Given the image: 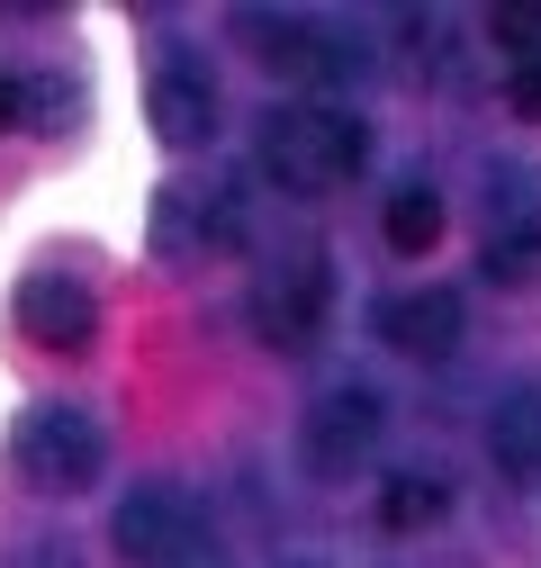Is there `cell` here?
<instances>
[{
	"mask_svg": "<svg viewBox=\"0 0 541 568\" xmlns=\"http://www.w3.org/2000/svg\"><path fill=\"white\" fill-rule=\"evenodd\" d=\"M379 343H397L406 362H451L460 352V298L451 290H397L379 307Z\"/></svg>",
	"mask_w": 541,
	"mask_h": 568,
	"instance_id": "obj_8",
	"label": "cell"
},
{
	"mask_svg": "<svg viewBox=\"0 0 541 568\" xmlns=\"http://www.w3.org/2000/svg\"><path fill=\"white\" fill-rule=\"evenodd\" d=\"M514 226H541V181L523 163H488V235H514Z\"/></svg>",
	"mask_w": 541,
	"mask_h": 568,
	"instance_id": "obj_14",
	"label": "cell"
},
{
	"mask_svg": "<svg viewBox=\"0 0 541 568\" xmlns=\"http://www.w3.org/2000/svg\"><path fill=\"white\" fill-rule=\"evenodd\" d=\"M479 271H488V290H532V280H541V226L488 235L479 244Z\"/></svg>",
	"mask_w": 541,
	"mask_h": 568,
	"instance_id": "obj_15",
	"label": "cell"
},
{
	"mask_svg": "<svg viewBox=\"0 0 541 568\" xmlns=\"http://www.w3.org/2000/svg\"><path fill=\"white\" fill-rule=\"evenodd\" d=\"M488 37H497V54H514V63H541V0H506V10L488 19Z\"/></svg>",
	"mask_w": 541,
	"mask_h": 568,
	"instance_id": "obj_16",
	"label": "cell"
},
{
	"mask_svg": "<svg viewBox=\"0 0 541 568\" xmlns=\"http://www.w3.org/2000/svg\"><path fill=\"white\" fill-rule=\"evenodd\" d=\"M379 226H388V244L416 262V253H433L442 244V190L425 181V172H406L397 190H388V207H379Z\"/></svg>",
	"mask_w": 541,
	"mask_h": 568,
	"instance_id": "obj_12",
	"label": "cell"
},
{
	"mask_svg": "<svg viewBox=\"0 0 541 568\" xmlns=\"http://www.w3.org/2000/svg\"><path fill=\"white\" fill-rule=\"evenodd\" d=\"M118 550L135 559V568H163V559H181L190 541H208V515H198V496L190 487H172V478H145V487H135L126 496V506H118Z\"/></svg>",
	"mask_w": 541,
	"mask_h": 568,
	"instance_id": "obj_6",
	"label": "cell"
},
{
	"mask_svg": "<svg viewBox=\"0 0 541 568\" xmlns=\"http://www.w3.org/2000/svg\"><path fill=\"white\" fill-rule=\"evenodd\" d=\"M19 109H28V118H45V135H63V109H73V100H63L54 82H37V91H19Z\"/></svg>",
	"mask_w": 541,
	"mask_h": 568,
	"instance_id": "obj_18",
	"label": "cell"
},
{
	"mask_svg": "<svg viewBox=\"0 0 541 568\" xmlns=\"http://www.w3.org/2000/svg\"><path fill=\"white\" fill-rule=\"evenodd\" d=\"M244 45H262L270 73H289V82H316V91H344L370 73V54L353 28H334V19H307V10H244L235 19Z\"/></svg>",
	"mask_w": 541,
	"mask_h": 568,
	"instance_id": "obj_2",
	"label": "cell"
},
{
	"mask_svg": "<svg viewBox=\"0 0 541 568\" xmlns=\"http://www.w3.org/2000/svg\"><path fill=\"white\" fill-rule=\"evenodd\" d=\"M506 100H514V118H541V63H514V73H506Z\"/></svg>",
	"mask_w": 541,
	"mask_h": 568,
	"instance_id": "obj_17",
	"label": "cell"
},
{
	"mask_svg": "<svg viewBox=\"0 0 541 568\" xmlns=\"http://www.w3.org/2000/svg\"><path fill=\"white\" fill-rule=\"evenodd\" d=\"M163 244H172V253L244 244V199H235V190H163Z\"/></svg>",
	"mask_w": 541,
	"mask_h": 568,
	"instance_id": "obj_10",
	"label": "cell"
},
{
	"mask_svg": "<svg viewBox=\"0 0 541 568\" xmlns=\"http://www.w3.org/2000/svg\"><path fill=\"white\" fill-rule=\"evenodd\" d=\"M442 506H451V487H442L433 469H397V478L379 487V524H388V532H425V524H442Z\"/></svg>",
	"mask_w": 541,
	"mask_h": 568,
	"instance_id": "obj_13",
	"label": "cell"
},
{
	"mask_svg": "<svg viewBox=\"0 0 541 568\" xmlns=\"http://www.w3.org/2000/svg\"><path fill=\"white\" fill-rule=\"evenodd\" d=\"M19 118V82H0V126H10Z\"/></svg>",
	"mask_w": 541,
	"mask_h": 568,
	"instance_id": "obj_21",
	"label": "cell"
},
{
	"mask_svg": "<svg viewBox=\"0 0 541 568\" xmlns=\"http://www.w3.org/2000/svg\"><path fill=\"white\" fill-rule=\"evenodd\" d=\"M488 460L506 478H541V388L514 379L497 406H488Z\"/></svg>",
	"mask_w": 541,
	"mask_h": 568,
	"instance_id": "obj_11",
	"label": "cell"
},
{
	"mask_svg": "<svg viewBox=\"0 0 541 568\" xmlns=\"http://www.w3.org/2000/svg\"><path fill=\"white\" fill-rule=\"evenodd\" d=\"M19 334L37 352H91L100 343V298L82 290L73 271H37L19 290Z\"/></svg>",
	"mask_w": 541,
	"mask_h": 568,
	"instance_id": "obj_7",
	"label": "cell"
},
{
	"mask_svg": "<svg viewBox=\"0 0 541 568\" xmlns=\"http://www.w3.org/2000/svg\"><path fill=\"white\" fill-rule=\"evenodd\" d=\"M10 452H19V478L45 487V496H82V487L100 478V460H109L100 424H91L82 406H28Z\"/></svg>",
	"mask_w": 541,
	"mask_h": 568,
	"instance_id": "obj_3",
	"label": "cell"
},
{
	"mask_svg": "<svg viewBox=\"0 0 541 568\" xmlns=\"http://www.w3.org/2000/svg\"><path fill=\"white\" fill-rule=\"evenodd\" d=\"M253 163H262V181H280V199H325L370 163V126H361V109L289 100V109L253 118Z\"/></svg>",
	"mask_w": 541,
	"mask_h": 568,
	"instance_id": "obj_1",
	"label": "cell"
},
{
	"mask_svg": "<svg viewBox=\"0 0 541 568\" xmlns=\"http://www.w3.org/2000/svg\"><path fill=\"white\" fill-rule=\"evenodd\" d=\"M154 135L181 145V154L217 135V82L198 73V63H163V73H154Z\"/></svg>",
	"mask_w": 541,
	"mask_h": 568,
	"instance_id": "obj_9",
	"label": "cell"
},
{
	"mask_svg": "<svg viewBox=\"0 0 541 568\" xmlns=\"http://www.w3.org/2000/svg\"><path fill=\"white\" fill-rule=\"evenodd\" d=\"M0 568H73V550L63 541H19V559H0Z\"/></svg>",
	"mask_w": 541,
	"mask_h": 568,
	"instance_id": "obj_19",
	"label": "cell"
},
{
	"mask_svg": "<svg viewBox=\"0 0 541 568\" xmlns=\"http://www.w3.org/2000/svg\"><path fill=\"white\" fill-rule=\"evenodd\" d=\"M163 568H235V559H226V550H217V532H208V541H190L181 559H163Z\"/></svg>",
	"mask_w": 541,
	"mask_h": 568,
	"instance_id": "obj_20",
	"label": "cell"
},
{
	"mask_svg": "<svg viewBox=\"0 0 541 568\" xmlns=\"http://www.w3.org/2000/svg\"><path fill=\"white\" fill-rule=\"evenodd\" d=\"M253 334L270 343V352H316V334H325V307H334V280H325V262L316 253H289V262H270V271H253Z\"/></svg>",
	"mask_w": 541,
	"mask_h": 568,
	"instance_id": "obj_5",
	"label": "cell"
},
{
	"mask_svg": "<svg viewBox=\"0 0 541 568\" xmlns=\"http://www.w3.org/2000/svg\"><path fill=\"white\" fill-rule=\"evenodd\" d=\"M379 424H388V406H379L370 379H334V388H316V406L298 415V452H307L316 478H353V469L379 452Z\"/></svg>",
	"mask_w": 541,
	"mask_h": 568,
	"instance_id": "obj_4",
	"label": "cell"
}]
</instances>
